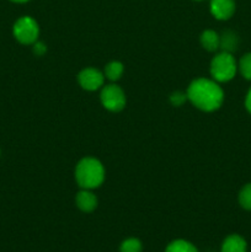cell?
I'll return each mask as SVG.
<instances>
[{
    "label": "cell",
    "mask_w": 251,
    "mask_h": 252,
    "mask_svg": "<svg viewBox=\"0 0 251 252\" xmlns=\"http://www.w3.org/2000/svg\"><path fill=\"white\" fill-rule=\"evenodd\" d=\"M186 94L192 105L204 112L218 110L224 101L223 89L213 79H196L189 84Z\"/></svg>",
    "instance_id": "obj_1"
},
{
    "label": "cell",
    "mask_w": 251,
    "mask_h": 252,
    "mask_svg": "<svg viewBox=\"0 0 251 252\" xmlns=\"http://www.w3.org/2000/svg\"><path fill=\"white\" fill-rule=\"evenodd\" d=\"M75 180L83 189H97L105 180L103 165L95 158H84L75 167Z\"/></svg>",
    "instance_id": "obj_2"
},
{
    "label": "cell",
    "mask_w": 251,
    "mask_h": 252,
    "mask_svg": "<svg viewBox=\"0 0 251 252\" xmlns=\"http://www.w3.org/2000/svg\"><path fill=\"white\" fill-rule=\"evenodd\" d=\"M209 71L213 80L217 83H226L234 79L238 71V63L233 53L221 51L220 53L216 54L209 65Z\"/></svg>",
    "instance_id": "obj_3"
},
{
    "label": "cell",
    "mask_w": 251,
    "mask_h": 252,
    "mask_svg": "<svg viewBox=\"0 0 251 252\" xmlns=\"http://www.w3.org/2000/svg\"><path fill=\"white\" fill-rule=\"evenodd\" d=\"M14 36L20 43L22 44H33L38 41L39 26L34 19L31 16H22L15 22L14 25Z\"/></svg>",
    "instance_id": "obj_4"
},
{
    "label": "cell",
    "mask_w": 251,
    "mask_h": 252,
    "mask_svg": "<svg viewBox=\"0 0 251 252\" xmlns=\"http://www.w3.org/2000/svg\"><path fill=\"white\" fill-rule=\"evenodd\" d=\"M101 103L111 112H120L126 106V95L122 89L116 84L103 86L100 94Z\"/></svg>",
    "instance_id": "obj_5"
},
{
    "label": "cell",
    "mask_w": 251,
    "mask_h": 252,
    "mask_svg": "<svg viewBox=\"0 0 251 252\" xmlns=\"http://www.w3.org/2000/svg\"><path fill=\"white\" fill-rule=\"evenodd\" d=\"M78 81L84 90L96 91L103 86L105 74L101 73L98 69L85 68L79 73Z\"/></svg>",
    "instance_id": "obj_6"
},
{
    "label": "cell",
    "mask_w": 251,
    "mask_h": 252,
    "mask_svg": "<svg viewBox=\"0 0 251 252\" xmlns=\"http://www.w3.org/2000/svg\"><path fill=\"white\" fill-rule=\"evenodd\" d=\"M235 0H211L209 10L217 20L225 21L229 20L235 12Z\"/></svg>",
    "instance_id": "obj_7"
},
{
    "label": "cell",
    "mask_w": 251,
    "mask_h": 252,
    "mask_svg": "<svg viewBox=\"0 0 251 252\" xmlns=\"http://www.w3.org/2000/svg\"><path fill=\"white\" fill-rule=\"evenodd\" d=\"M76 207L84 213H91L97 207V197L90 189H81L75 197Z\"/></svg>",
    "instance_id": "obj_8"
},
{
    "label": "cell",
    "mask_w": 251,
    "mask_h": 252,
    "mask_svg": "<svg viewBox=\"0 0 251 252\" xmlns=\"http://www.w3.org/2000/svg\"><path fill=\"white\" fill-rule=\"evenodd\" d=\"M248 251V244L243 236L238 234H231L226 236L221 243L220 252H246Z\"/></svg>",
    "instance_id": "obj_9"
},
{
    "label": "cell",
    "mask_w": 251,
    "mask_h": 252,
    "mask_svg": "<svg viewBox=\"0 0 251 252\" xmlns=\"http://www.w3.org/2000/svg\"><path fill=\"white\" fill-rule=\"evenodd\" d=\"M199 42L206 51L216 52L220 47V36L213 30H206V31L202 32Z\"/></svg>",
    "instance_id": "obj_10"
},
{
    "label": "cell",
    "mask_w": 251,
    "mask_h": 252,
    "mask_svg": "<svg viewBox=\"0 0 251 252\" xmlns=\"http://www.w3.org/2000/svg\"><path fill=\"white\" fill-rule=\"evenodd\" d=\"M239 46V37L235 32L233 31H225L220 36V47L223 52H228V53H233L238 49Z\"/></svg>",
    "instance_id": "obj_11"
},
{
    "label": "cell",
    "mask_w": 251,
    "mask_h": 252,
    "mask_svg": "<svg viewBox=\"0 0 251 252\" xmlns=\"http://www.w3.org/2000/svg\"><path fill=\"white\" fill-rule=\"evenodd\" d=\"M165 252H198V250L189 241L179 239V240L171 241L165 249Z\"/></svg>",
    "instance_id": "obj_12"
},
{
    "label": "cell",
    "mask_w": 251,
    "mask_h": 252,
    "mask_svg": "<svg viewBox=\"0 0 251 252\" xmlns=\"http://www.w3.org/2000/svg\"><path fill=\"white\" fill-rule=\"evenodd\" d=\"M123 70H125V68H123V64L121 63V62H110V63L105 66V76L108 80L117 81L120 80L121 76H122Z\"/></svg>",
    "instance_id": "obj_13"
},
{
    "label": "cell",
    "mask_w": 251,
    "mask_h": 252,
    "mask_svg": "<svg viewBox=\"0 0 251 252\" xmlns=\"http://www.w3.org/2000/svg\"><path fill=\"white\" fill-rule=\"evenodd\" d=\"M239 204L245 211H251V182L246 184L239 192Z\"/></svg>",
    "instance_id": "obj_14"
},
{
    "label": "cell",
    "mask_w": 251,
    "mask_h": 252,
    "mask_svg": "<svg viewBox=\"0 0 251 252\" xmlns=\"http://www.w3.org/2000/svg\"><path fill=\"white\" fill-rule=\"evenodd\" d=\"M143 245L142 241L137 238H128L122 241L120 246L121 252H142Z\"/></svg>",
    "instance_id": "obj_15"
},
{
    "label": "cell",
    "mask_w": 251,
    "mask_h": 252,
    "mask_svg": "<svg viewBox=\"0 0 251 252\" xmlns=\"http://www.w3.org/2000/svg\"><path fill=\"white\" fill-rule=\"evenodd\" d=\"M238 69L246 80L251 81V53L244 54L238 64Z\"/></svg>",
    "instance_id": "obj_16"
},
{
    "label": "cell",
    "mask_w": 251,
    "mask_h": 252,
    "mask_svg": "<svg viewBox=\"0 0 251 252\" xmlns=\"http://www.w3.org/2000/svg\"><path fill=\"white\" fill-rule=\"evenodd\" d=\"M187 98V94L182 93V91H175L170 95V102H171L172 106H176V107H180V106L184 105L186 102Z\"/></svg>",
    "instance_id": "obj_17"
},
{
    "label": "cell",
    "mask_w": 251,
    "mask_h": 252,
    "mask_svg": "<svg viewBox=\"0 0 251 252\" xmlns=\"http://www.w3.org/2000/svg\"><path fill=\"white\" fill-rule=\"evenodd\" d=\"M32 46H33L32 47V48H33V53L36 54V56L42 57L47 52V46L43 43V42L36 41Z\"/></svg>",
    "instance_id": "obj_18"
},
{
    "label": "cell",
    "mask_w": 251,
    "mask_h": 252,
    "mask_svg": "<svg viewBox=\"0 0 251 252\" xmlns=\"http://www.w3.org/2000/svg\"><path fill=\"white\" fill-rule=\"evenodd\" d=\"M245 108L248 110L249 113H251V88L249 89L248 94L245 97Z\"/></svg>",
    "instance_id": "obj_19"
},
{
    "label": "cell",
    "mask_w": 251,
    "mask_h": 252,
    "mask_svg": "<svg viewBox=\"0 0 251 252\" xmlns=\"http://www.w3.org/2000/svg\"><path fill=\"white\" fill-rule=\"evenodd\" d=\"M10 1H12V2H17V4H24V2L30 1V0H10Z\"/></svg>",
    "instance_id": "obj_20"
},
{
    "label": "cell",
    "mask_w": 251,
    "mask_h": 252,
    "mask_svg": "<svg viewBox=\"0 0 251 252\" xmlns=\"http://www.w3.org/2000/svg\"><path fill=\"white\" fill-rule=\"evenodd\" d=\"M196 1H201V0H196Z\"/></svg>",
    "instance_id": "obj_21"
}]
</instances>
